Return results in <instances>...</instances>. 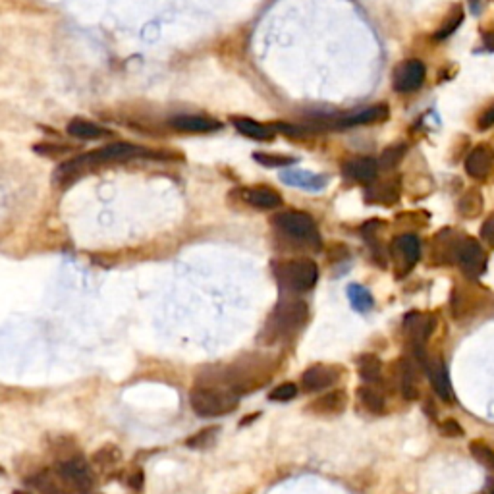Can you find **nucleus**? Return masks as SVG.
Here are the masks:
<instances>
[{
	"label": "nucleus",
	"mask_w": 494,
	"mask_h": 494,
	"mask_svg": "<svg viewBox=\"0 0 494 494\" xmlns=\"http://www.w3.org/2000/svg\"><path fill=\"white\" fill-rule=\"evenodd\" d=\"M238 396L230 385H197L189 392V406L199 417H220L238 407Z\"/></svg>",
	"instance_id": "obj_1"
},
{
	"label": "nucleus",
	"mask_w": 494,
	"mask_h": 494,
	"mask_svg": "<svg viewBox=\"0 0 494 494\" xmlns=\"http://www.w3.org/2000/svg\"><path fill=\"white\" fill-rule=\"evenodd\" d=\"M145 153L141 147L131 145V143H112V145L102 147V149H97L93 153L81 155L78 159L66 162L62 167H59L56 170V178L62 180L66 176H76L81 170H88V168L101 167V164H109V162H122V160L135 159V157H143Z\"/></svg>",
	"instance_id": "obj_2"
},
{
	"label": "nucleus",
	"mask_w": 494,
	"mask_h": 494,
	"mask_svg": "<svg viewBox=\"0 0 494 494\" xmlns=\"http://www.w3.org/2000/svg\"><path fill=\"white\" fill-rule=\"evenodd\" d=\"M307 315H309V309H307L306 301H301V299L280 301L277 309L269 317V320H267L265 330H263L265 342L272 344V342L296 335L299 328L306 325Z\"/></svg>",
	"instance_id": "obj_3"
},
{
	"label": "nucleus",
	"mask_w": 494,
	"mask_h": 494,
	"mask_svg": "<svg viewBox=\"0 0 494 494\" xmlns=\"http://www.w3.org/2000/svg\"><path fill=\"white\" fill-rule=\"evenodd\" d=\"M272 222H275V226H277L278 230H280L286 238H290L291 241H296L299 246L311 247V249H320V246H323L319 228H317L315 220H313L307 212H278L277 217L272 218Z\"/></svg>",
	"instance_id": "obj_4"
},
{
	"label": "nucleus",
	"mask_w": 494,
	"mask_h": 494,
	"mask_svg": "<svg viewBox=\"0 0 494 494\" xmlns=\"http://www.w3.org/2000/svg\"><path fill=\"white\" fill-rule=\"evenodd\" d=\"M277 280L282 290L303 294L315 288L319 280V269L311 259H294L284 261L277 267Z\"/></svg>",
	"instance_id": "obj_5"
},
{
	"label": "nucleus",
	"mask_w": 494,
	"mask_h": 494,
	"mask_svg": "<svg viewBox=\"0 0 494 494\" xmlns=\"http://www.w3.org/2000/svg\"><path fill=\"white\" fill-rule=\"evenodd\" d=\"M56 475L64 481L66 485L78 493L88 494L95 485V475L91 471V465L85 459L78 458H66L56 464Z\"/></svg>",
	"instance_id": "obj_6"
},
{
	"label": "nucleus",
	"mask_w": 494,
	"mask_h": 494,
	"mask_svg": "<svg viewBox=\"0 0 494 494\" xmlns=\"http://www.w3.org/2000/svg\"><path fill=\"white\" fill-rule=\"evenodd\" d=\"M454 257L458 261L459 269L469 278L481 277L487 270V253L479 241L473 238H464L454 247Z\"/></svg>",
	"instance_id": "obj_7"
},
{
	"label": "nucleus",
	"mask_w": 494,
	"mask_h": 494,
	"mask_svg": "<svg viewBox=\"0 0 494 494\" xmlns=\"http://www.w3.org/2000/svg\"><path fill=\"white\" fill-rule=\"evenodd\" d=\"M425 76H427V70H425V64L421 60H404L394 72V89L400 93L417 91L423 85Z\"/></svg>",
	"instance_id": "obj_8"
},
{
	"label": "nucleus",
	"mask_w": 494,
	"mask_h": 494,
	"mask_svg": "<svg viewBox=\"0 0 494 494\" xmlns=\"http://www.w3.org/2000/svg\"><path fill=\"white\" fill-rule=\"evenodd\" d=\"M390 253H392L394 261L400 265V269L407 272L409 269H414V265L421 257V241L414 234L398 236L390 246Z\"/></svg>",
	"instance_id": "obj_9"
},
{
	"label": "nucleus",
	"mask_w": 494,
	"mask_h": 494,
	"mask_svg": "<svg viewBox=\"0 0 494 494\" xmlns=\"http://www.w3.org/2000/svg\"><path fill=\"white\" fill-rule=\"evenodd\" d=\"M342 367H335V365H325L317 363L311 365L309 369H306V373L301 375V385L306 388L307 392H319V390H325V388H330L338 382L340 378Z\"/></svg>",
	"instance_id": "obj_10"
},
{
	"label": "nucleus",
	"mask_w": 494,
	"mask_h": 494,
	"mask_svg": "<svg viewBox=\"0 0 494 494\" xmlns=\"http://www.w3.org/2000/svg\"><path fill=\"white\" fill-rule=\"evenodd\" d=\"M494 170V149L490 145H479L465 159V172L475 180H487Z\"/></svg>",
	"instance_id": "obj_11"
},
{
	"label": "nucleus",
	"mask_w": 494,
	"mask_h": 494,
	"mask_svg": "<svg viewBox=\"0 0 494 494\" xmlns=\"http://www.w3.org/2000/svg\"><path fill=\"white\" fill-rule=\"evenodd\" d=\"M346 407H348V394L344 390H332V392H327L325 396L313 400L306 409L309 414L319 415V417H332V415L344 414Z\"/></svg>",
	"instance_id": "obj_12"
},
{
	"label": "nucleus",
	"mask_w": 494,
	"mask_h": 494,
	"mask_svg": "<svg viewBox=\"0 0 494 494\" xmlns=\"http://www.w3.org/2000/svg\"><path fill=\"white\" fill-rule=\"evenodd\" d=\"M344 176L349 182L357 183H373L377 180L378 162L370 157H357V159L348 160L342 168Z\"/></svg>",
	"instance_id": "obj_13"
},
{
	"label": "nucleus",
	"mask_w": 494,
	"mask_h": 494,
	"mask_svg": "<svg viewBox=\"0 0 494 494\" xmlns=\"http://www.w3.org/2000/svg\"><path fill=\"white\" fill-rule=\"evenodd\" d=\"M425 369H427V375H429V380L433 388H435L436 396L446 404H452L454 402V390H452L450 377H448V370H446L442 361L440 359L427 361Z\"/></svg>",
	"instance_id": "obj_14"
},
{
	"label": "nucleus",
	"mask_w": 494,
	"mask_h": 494,
	"mask_svg": "<svg viewBox=\"0 0 494 494\" xmlns=\"http://www.w3.org/2000/svg\"><path fill=\"white\" fill-rule=\"evenodd\" d=\"M170 126L178 131H191V133H209L222 128L218 120L201 114H178L170 120Z\"/></svg>",
	"instance_id": "obj_15"
},
{
	"label": "nucleus",
	"mask_w": 494,
	"mask_h": 494,
	"mask_svg": "<svg viewBox=\"0 0 494 494\" xmlns=\"http://www.w3.org/2000/svg\"><path fill=\"white\" fill-rule=\"evenodd\" d=\"M388 118V107L386 104H375L369 109L357 110V112H348L342 118H338L336 128H354V126H365V124L382 122Z\"/></svg>",
	"instance_id": "obj_16"
},
{
	"label": "nucleus",
	"mask_w": 494,
	"mask_h": 494,
	"mask_svg": "<svg viewBox=\"0 0 494 494\" xmlns=\"http://www.w3.org/2000/svg\"><path fill=\"white\" fill-rule=\"evenodd\" d=\"M404 327H406L407 335L411 336L415 348H423V344L435 330V319L430 315H423V313H409L404 320Z\"/></svg>",
	"instance_id": "obj_17"
},
{
	"label": "nucleus",
	"mask_w": 494,
	"mask_h": 494,
	"mask_svg": "<svg viewBox=\"0 0 494 494\" xmlns=\"http://www.w3.org/2000/svg\"><path fill=\"white\" fill-rule=\"evenodd\" d=\"M286 186H294V188L307 189V191H320L327 188V176L315 174V172H307V170H286L280 174Z\"/></svg>",
	"instance_id": "obj_18"
},
{
	"label": "nucleus",
	"mask_w": 494,
	"mask_h": 494,
	"mask_svg": "<svg viewBox=\"0 0 494 494\" xmlns=\"http://www.w3.org/2000/svg\"><path fill=\"white\" fill-rule=\"evenodd\" d=\"M232 124H234V128L240 131L241 135L255 139V141H272L275 135H277L275 128L265 126V124L255 122V120H251V118H234Z\"/></svg>",
	"instance_id": "obj_19"
},
{
	"label": "nucleus",
	"mask_w": 494,
	"mask_h": 494,
	"mask_svg": "<svg viewBox=\"0 0 494 494\" xmlns=\"http://www.w3.org/2000/svg\"><path fill=\"white\" fill-rule=\"evenodd\" d=\"M246 201L255 209H278L282 205V197L270 188H251L246 191Z\"/></svg>",
	"instance_id": "obj_20"
},
{
	"label": "nucleus",
	"mask_w": 494,
	"mask_h": 494,
	"mask_svg": "<svg viewBox=\"0 0 494 494\" xmlns=\"http://www.w3.org/2000/svg\"><path fill=\"white\" fill-rule=\"evenodd\" d=\"M357 370L367 385H377L382 378V361L375 354H363L357 357Z\"/></svg>",
	"instance_id": "obj_21"
},
{
	"label": "nucleus",
	"mask_w": 494,
	"mask_h": 494,
	"mask_svg": "<svg viewBox=\"0 0 494 494\" xmlns=\"http://www.w3.org/2000/svg\"><path fill=\"white\" fill-rule=\"evenodd\" d=\"M66 131H68L70 135H73V138L80 139H101L109 135V131L104 130V128H101V126H97V124L93 122H88V120H81V118L70 120Z\"/></svg>",
	"instance_id": "obj_22"
},
{
	"label": "nucleus",
	"mask_w": 494,
	"mask_h": 494,
	"mask_svg": "<svg viewBox=\"0 0 494 494\" xmlns=\"http://www.w3.org/2000/svg\"><path fill=\"white\" fill-rule=\"evenodd\" d=\"M400 390L404 394L406 400H415L419 396V388H417V370H415L414 363L407 361V359H402L400 361Z\"/></svg>",
	"instance_id": "obj_23"
},
{
	"label": "nucleus",
	"mask_w": 494,
	"mask_h": 494,
	"mask_svg": "<svg viewBox=\"0 0 494 494\" xmlns=\"http://www.w3.org/2000/svg\"><path fill=\"white\" fill-rule=\"evenodd\" d=\"M31 485L41 494H70L64 488V481L60 479L59 475H54V473L51 471L37 473L35 477L31 479Z\"/></svg>",
	"instance_id": "obj_24"
},
{
	"label": "nucleus",
	"mask_w": 494,
	"mask_h": 494,
	"mask_svg": "<svg viewBox=\"0 0 494 494\" xmlns=\"http://www.w3.org/2000/svg\"><path fill=\"white\" fill-rule=\"evenodd\" d=\"M357 398L369 414L380 415L385 411V396L378 392V388H375L373 385L359 386L357 388Z\"/></svg>",
	"instance_id": "obj_25"
},
{
	"label": "nucleus",
	"mask_w": 494,
	"mask_h": 494,
	"mask_svg": "<svg viewBox=\"0 0 494 494\" xmlns=\"http://www.w3.org/2000/svg\"><path fill=\"white\" fill-rule=\"evenodd\" d=\"M122 462V452L116 444H102L99 450L91 456V464L99 469H112Z\"/></svg>",
	"instance_id": "obj_26"
},
{
	"label": "nucleus",
	"mask_w": 494,
	"mask_h": 494,
	"mask_svg": "<svg viewBox=\"0 0 494 494\" xmlns=\"http://www.w3.org/2000/svg\"><path fill=\"white\" fill-rule=\"evenodd\" d=\"M398 193H400V189H398V186L394 182L382 183V186H373V188H369V191H367V201L385 205L394 203V201L398 199Z\"/></svg>",
	"instance_id": "obj_27"
},
{
	"label": "nucleus",
	"mask_w": 494,
	"mask_h": 494,
	"mask_svg": "<svg viewBox=\"0 0 494 494\" xmlns=\"http://www.w3.org/2000/svg\"><path fill=\"white\" fill-rule=\"evenodd\" d=\"M348 298L351 301V307L357 309V311H369L373 307V296L367 288H363L361 284H349L348 288Z\"/></svg>",
	"instance_id": "obj_28"
},
{
	"label": "nucleus",
	"mask_w": 494,
	"mask_h": 494,
	"mask_svg": "<svg viewBox=\"0 0 494 494\" xmlns=\"http://www.w3.org/2000/svg\"><path fill=\"white\" fill-rule=\"evenodd\" d=\"M481 211H483V195L475 189L467 191V195L459 203V212L467 218H475L477 215H481Z\"/></svg>",
	"instance_id": "obj_29"
},
{
	"label": "nucleus",
	"mask_w": 494,
	"mask_h": 494,
	"mask_svg": "<svg viewBox=\"0 0 494 494\" xmlns=\"http://www.w3.org/2000/svg\"><path fill=\"white\" fill-rule=\"evenodd\" d=\"M469 452H471L473 458L477 459L483 467H487V469L494 471V450L490 448V446H487L485 442H479V440H475V442L469 444Z\"/></svg>",
	"instance_id": "obj_30"
},
{
	"label": "nucleus",
	"mask_w": 494,
	"mask_h": 494,
	"mask_svg": "<svg viewBox=\"0 0 494 494\" xmlns=\"http://www.w3.org/2000/svg\"><path fill=\"white\" fill-rule=\"evenodd\" d=\"M298 396V386L294 382H282V385L275 386L269 392V400L272 402H288L291 398Z\"/></svg>",
	"instance_id": "obj_31"
},
{
	"label": "nucleus",
	"mask_w": 494,
	"mask_h": 494,
	"mask_svg": "<svg viewBox=\"0 0 494 494\" xmlns=\"http://www.w3.org/2000/svg\"><path fill=\"white\" fill-rule=\"evenodd\" d=\"M218 433V429H205V430H199L195 436H191V438H188V446L189 448H195V450H201V448H207V446H211L212 440H215V435Z\"/></svg>",
	"instance_id": "obj_32"
},
{
	"label": "nucleus",
	"mask_w": 494,
	"mask_h": 494,
	"mask_svg": "<svg viewBox=\"0 0 494 494\" xmlns=\"http://www.w3.org/2000/svg\"><path fill=\"white\" fill-rule=\"evenodd\" d=\"M404 153H406V147L404 145H396V147H390V149H386L385 153H382V159H380V162H378V167L394 168L398 162H400Z\"/></svg>",
	"instance_id": "obj_33"
},
{
	"label": "nucleus",
	"mask_w": 494,
	"mask_h": 494,
	"mask_svg": "<svg viewBox=\"0 0 494 494\" xmlns=\"http://www.w3.org/2000/svg\"><path fill=\"white\" fill-rule=\"evenodd\" d=\"M253 159L259 160L265 167H288L291 162H296V159H291V157H280V155L277 157V155L269 153H255Z\"/></svg>",
	"instance_id": "obj_34"
},
{
	"label": "nucleus",
	"mask_w": 494,
	"mask_h": 494,
	"mask_svg": "<svg viewBox=\"0 0 494 494\" xmlns=\"http://www.w3.org/2000/svg\"><path fill=\"white\" fill-rule=\"evenodd\" d=\"M481 238L487 241V246L494 247V212L485 220V224L481 228Z\"/></svg>",
	"instance_id": "obj_35"
},
{
	"label": "nucleus",
	"mask_w": 494,
	"mask_h": 494,
	"mask_svg": "<svg viewBox=\"0 0 494 494\" xmlns=\"http://www.w3.org/2000/svg\"><path fill=\"white\" fill-rule=\"evenodd\" d=\"M462 20H464V14H462V10H459L458 14L454 16L450 22H448V25H446V28H444L442 31H438V33H436V39L440 41V39H444V37L450 35L452 31L458 30V25H459V23H462Z\"/></svg>",
	"instance_id": "obj_36"
},
{
	"label": "nucleus",
	"mask_w": 494,
	"mask_h": 494,
	"mask_svg": "<svg viewBox=\"0 0 494 494\" xmlns=\"http://www.w3.org/2000/svg\"><path fill=\"white\" fill-rule=\"evenodd\" d=\"M440 430H442V435H446V436H462L464 435V429H462V427H459L456 421H452V419L444 421L442 425H440Z\"/></svg>",
	"instance_id": "obj_37"
},
{
	"label": "nucleus",
	"mask_w": 494,
	"mask_h": 494,
	"mask_svg": "<svg viewBox=\"0 0 494 494\" xmlns=\"http://www.w3.org/2000/svg\"><path fill=\"white\" fill-rule=\"evenodd\" d=\"M490 126H494V104L479 116V130H488Z\"/></svg>",
	"instance_id": "obj_38"
},
{
	"label": "nucleus",
	"mask_w": 494,
	"mask_h": 494,
	"mask_svg": "<svg viewBox=\"0 0 494 494\" xmlns=\"http://www.w3.org/2000/svg\"><path fill=\"white\" fill-rule=\"evenodd\" d=\"M130 485L133 488H138V490L143 487V473L141 471L133 473V475H131V479H130Z\"/></svg>",
	"instance_id": "obj_39"
},
{
	"label": "nucleus",
	"mask_w": 494,
	"mask_h": 494,
	"mask_svg": "<svg viewBox=\"0 0 494 494\" xmlns=\"http://www.w3.org/2000/svg\"><path fill=\"white\" fill-rule=\"evenodd\" d=\"M483 43H485V47H487L488 51H494V31H490V33H487V35L483 37Z\"/></svg>",
	"instance_id": "obj_40"
},
{
	"label": "nucleus",
	"mask_w": 494,
	"mask_h": 494,
	"mask_svg": "<svg viewBox=\"0 0 494 494\" xmlns=\"http://www.w3.org/2000/svg\"><path fill=\"white\" fill-rule=\"evenodd\" d=\"M12 494H31V493H25V490H14Z\"/></svg>",
	"instance_id": "obj_41"
},
{
	"label": "nucleus",
	"mask_w": 494,
	"mask_h": 494,
	"mask_svg": "<svg viewBox=\"0 0 494 494\" xmlns=\"http://www.w3.org/2000/svg\"><path fill=\"white\" fill-rule=\"evenodd\" d=\"M490 494H494V490H493V493H490Z\"/></svg>",
	"instance_id": "obj_42"
}]
</instances>
